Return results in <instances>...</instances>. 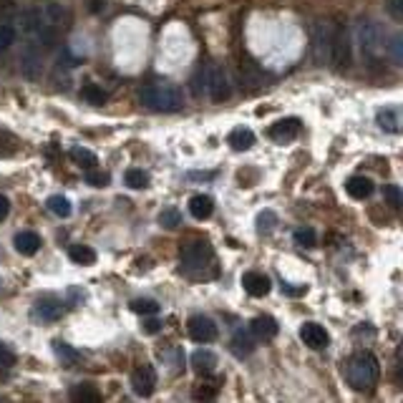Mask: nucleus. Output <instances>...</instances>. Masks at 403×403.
<instances>
[{"mask_svg": "<svg viewBox=\"0 0 403 403\" xmlns=\"http://www.w3.org/2000/svg\"><path fill=\"white\" fill-rule=\"evenodd\" d=\"M181 270L189 277L197 280H207V277L217 275V257L210 242L194 240L181 247Z\"/></svg>", "mask_w": 403, "mask_h": 403, "instance_id": "1", "label": "nucleus"}, {"mask_svg": "<svg viewBox=\"0 0 403 403\" xmlns=\"http://www.w3.org/2000/svg\"><path fill=\"white\" fill-rule=\"evenodd\" d=\"M380 376L378 358L371 350H358L345 363V380L353 391H371Z\"/></svg>", "mask_w": 403, "mask_h": 403, "instance_id": "2", "label": "nucleus"}, {"mask_svg": "<svg viewBox=\"0 0 403 403\" xmlns=\"http://www.w3.org/2000/svg\"><path fill=\"white\" fill-rule=\"evenodd\" d=\"M141 103L151 111H179L184 103V94L179 86L174 84H149L146 89H141Z\"/></svg>", "mask_w": 403, "mask_h": 403, "instance_id": "3", "label": "nucleus"}, {"mask_svg": "<svg viewBox=\"0 0 403 403\" xmlns=\"http://www.w3.org/2000/svg\"><path fill=\"white\" fill-rule=\"evenodd\" d=\"M355 38H358V46H361L363 56L366 58H378L380 53L385 51V33L380 25L371 23V20H363L355 30Z\"/></svg>", "mask_w": 403, "mask_h": 403, "instance_id": "4", "label": "nucleus"}, {"mask_svg": "<svg viewBox=\"0 0 403 403\" xmlns=\"http://www.w3.org/2000/svg\"><path fill=\"white\" fill-rule=\"evenodd\" d=\"M202 86H205V94L215 103L227 101L229 94H232V86H229L227 73H224L222 66H217V63H210V66L202 71Z\"/></svg>", "mask_w": 403, "mask_h": 403, "instance_id": "5", "label": "nucleus"}, {"mask_svg": "<svg viewBox=\"0 0 403 403\" xmlns=\"http://www.w3.org/2000/svg\"><path fill=\"white\" fill-rule=\"evenodd\" d=\"M331 63L335 71H348V66L353 63V38H350L348 28L335 30L333 49H331Z\"/></svg>", "mask_w": 403, "mask_h": 403, "instance_id": "6", "label": "nucleus"}, {"mask_svg": "<svg viewBox=\"0 0 403 403\" xmlns=\"http://www.w3.org/2000/svg\"><path fill=\"white\" fill-rule=\"evenodd\" d=\"M187 333L194 343H215L219 331H217V323L207 315H192L187 323Z\"/></svg>", "mask_w": 403, "mask_h": 403, "instance_id": "7", "label": "nucleus"}, {"mask_svg": "<svg viewBox=\"0 0 403 403\" xmlns=\"http://www.w3.org/2000/svg\"><path fill=\"white\" fill-rule=\"evenodd\" d=\"M333 38H335V25H333L331 20H320V23H315V28H313L315 58H318V60L331 58Z\"/></svg>", "mask_w": 403, "mask_h": 403, "instance_id": "8", "label": "nucleus"}, {"mask_svg": "<svg viewBox=\"0 0 403 403\" xmlns=\"http://www.w3.org/2000/svg\"><path fill=\"white\" fill-rule=\"evenodd\" d=\"M300 129H302V121L295 119V116H288V119L275 121V124L267 129V136H270L275 144H290V141H295Z\"/></svg>", "mask_w": 403, "mask_h": 403, "instance_id": "9", "label": "nucleus"}, {"mask_svg": "<svg viewBox=\"0 0 403 403\" xmlns=\"http://www.w3.org/2000/svg\"><path fill=\"white\" fill-rule=\"evenodd\" d=\"M132 388L136 396L146 398L154 393V388H157V371H154V366H136L132 373Z\"/></svg>", "mask_w": 403, "mask_h": 403, "instance_id": "10", "label": "nucleus"}, {"mask_svg": "<svg viewBox=\"0 0 403 403\" xmlns=\"http://www.w3.org/2000/svg\"><path fill=\"white\" fill-rule=\"evenodd\" d=\"M63 313H66V305L56 298H46V300H38L33 305V320H38V323H56V320L63 318Z\"/></svg>", "mask_w": 403, "mask_h": 403, "instance_id": "11", "label": "nucleus"}, {"mask_svg": "<svg viewBox=\"0 0 403 403\" xmlns=\"http://www.w3.org/2000/svg\"><path fill=\"white\" fill-rule=\"evenodd\" d=\"M376 121H378V127L383 129L385 134H401L403 132V108L401 106L378 108Z\"/></svg>", "mask_w": 403, "mask_h": 403, "instance_id": "12", "label": "nucleus"}, {"mask_svg": "<svg viewBox=\"0 0 403 403\" xmlns=\"http://www.w3.org/2000/svg\"><path fill=\"white\" fill-rule=\"evenodd\" d=\"M300 340L307 345V348L323 350L325 345L331 343V335H328V331H325L323 325H318V323H305V325L300 328Z\"/></svg>", "mask_w": 403, "mask_h": 403, "instance_id": "13", "label": "nucleus"}, {"mask_svg": "<svg viewBox=\"0 0 403 403\" xmlns=\"http://www.w3.org/2000/svg\"><path fill=\"white\" fill-rule=\"evenodd\" d=\"M242 288H245L247 295H252V298H265L267 293H270L272 283H270V277L262 275V272H245L242 275Z\"/></svg>", "mask_w": 403, "mask_h": 403, "instance_id": "14", "label": "nucleus"}, {"mask_svg": "<svg viewBox=\"0 0 403 403\" xmlns=\"http://www.w3.org/2000/svg\"><path fill=\"white\" fill-rule=\"evenodd\" d=\"M13 245H15V252L18 255H23V257H33V255L41 250L43 242L36 232H18L15 240H13Z\"/></svg>", "mask_w": 403, "mask_h": 403, "instance_id": "15", "label": "nucleus"}, {"mask_svg": "<svg viewBox=\"0 0 403 403\" xmlns=\"http://www.w3.org/2000/svg\"><path fill=\"white\" fill-rule=\"evenodd\" d=\"M229 350H232L237 358H247V355L255 350V335L252 333H247L245 328L235 331V335H232V340H229Z\"/></svg>", "mask_w": 403, "mask_h": 403, "instance_id": "16", "label": "nucleus"}, {"mask_svg": "<svg viewBox=\"0 0 403 403\" xmlns=\"http://www.w3.org/2000/svg\"><path fill=\"white\" fill-rule=\"evenodd\" d=\"M250 333H252L257 340H272L277 335V323L270 315H260L250 323Z\"/></svg>", "mask_w": 403, "mask_h": 403, "instance_id": "17", "label": "nucleus"}, {"mask_svg": "<svg viewBox=\"0 0 403 403\" xmlns=\"http://www.w3.org/2000/svg\"><path fill=\"white\" fill-rule=\"evenodd\" d=\"M43 71V58H41V51L36 49V46H28L23 53V73L25 79L36 81L38 76H41Z\"/></svg>", "mask_w": 403, "mask_h": 403, "instance_id": "18", "label": "nucleus"}, {"mask_svg": "<svg viewBox=\"0 0 403 403\" xmlns=\"http://www.w3.org/2000/svg\"><path fill=\"white\" fill-rule=\"evenodd\" d=\"M192 368L197 371V373L202 376H210L215 373V368H217V355L212 353V350L207 348H199L192 353Z\"/></svg>", "mask_w": 403, "mask_h": 403, "instance_id": "19", "label": "nucleus"}, {"mask_svg": "<svg viewBox=\"0 0 403 403\" xmlns=\"http://www.w3.org/2000/svg\"><path fill=\"white\" fill-rule=\"evenodd\" d=\"M345 192L353 199H368L373 194V181L368 179V177H350L345 181Z\"/></svg>", "mask_w": 403, "mask_h": 403, "instance_id": "20", "label": "nucleus"}, {"mask_svg": "<svg viewBox=\"0 0 403 403\" xmlns=\"http://www.w3.org/2000/svg\"><path fill=\"white\" fill-rule=\"evenodd\" d=\"M189 212H192L194 219H210L212 212H215V202L207 194H194L189 199Z\"/></svg>", "mask_w": 403, "mask_h": 403, "instance_id": "21", "label": "nucleus"}, {"mask_svg": "<svg viewBox=\"0 0 403 403\" xmlns=\"http://www.w3.org/2000/svg\"><path fill=\"white\" fill-rule=\"evenodd\" d=\"M227 144L232 146L235 151H247L250 146L255 144V134L250 132V129L240 127V129H232L227 136Z\"/></svg>", "mask_w": 403, "mask_h": 403, "instance_id": "22", "label": "nucleus"}, {"mask_svg": "<svg viewBox=\"0 0 403 403\" xmlns=\"http://www.w3.org/2000/svg\"><path fill=\"white\" fill-rule=\"evenodd\" d=\"M71 401L76 403H98L101 401V393L96 391V385L91 383H79L71 388Z\"/></svg>", "mask_w": 403, "mask_h": 403, "instance_id": "23", "label": "nucleus"}, {"mask_svg": "<svg viewBox=\"0 0 403 403\" xmlns=\"http://www.w3.org/2000/svg\"><path fill=\"white\" fill-rule=\"evenodd\" d=\"M68 257H71L76 265H94V262H96V252H94L89 245H71L68 247Z\"/></svg>", "mask_w": 403, "mask_h": 403, "instance_id": "24", "label": "nucleus"}, {"mask_svg": "<svg viewBox=\"0 0 403 403\" xmlns=\"http://www.w3.org/2000/svg\"><path fill=\"white\" fill-rule=\"evenodd\" d=\"M68 154H71V159L79 164L81 169H96V164H98L96 154H94V151H89L86 146H73Z\"/></svg>", "mask_w": 403, "mask_h": 403, "instance_id": "25", "label": "nucleus"}, {"mask_svg": "<svg viewBox=\"0 0 403 403\" xmlns=\"http://www.w3.org/2000/svg\"><path fill=\"white\" fill-rule=\"evenodd\" d=\"M20 25H23L25 33H38V30L46 25V18H43V13L41 11H25L23 15H20Z\"/></svg>", "mask_w": 403, "mask_h": 403, "instance_id": "26", "label": "nucleus"}, {"mask_svg": "<svg viewBox=\"0 0 403 403\" xmlns=\"http://www.w3.org/2000/svg\"><path fill=\"white\" fill-rule=\"evenodd\" d=\"M46 207H49V210L53 212L56 217H60V219H66V217H71V212H73L71 202H68L66 197H60V194H53V197H49Z\"/></svg>", "mask_w": 403, "mask_h": 403, "instance_id": "27", "label": "nucleus"}, {"mask_svg": "<svg viewBox=\"0 0 403 403\" xmlns=\"http://www.w3.org/2000/svg\"><path fill=\"white\" fill-rule=\"evenodd\" d=\"M124 181H127V187L132 189H144L149 187V174H146L144 169H127V172H124Z\"/></svg>", "mask_w": 403, "mask_h": 403, "instance_id": "28", "label": "nucleus"}, {"mask_svg": "<svg viewBox=\"0 0 403 403\" xmlns=\"http://www.w3.org/2000/svg\"><path fill=\"white\" fill-rule=\"evenodd\" d=\"M277 224V215L272 210H262L257 215V232L260 235H270Z\"/></svg>", "mask_w": 403, "mask_h": 403, "instance_id": "29", "label": "nucleus"}, {"mask_svg": "<svg viewBox=\"0 0 403 403\" xmlns=\"http://www.w3.org/2000/svg\"><path fill=\"white\" fill-rule=\"evenodd\" d=\"M385 51H388V58L403 68V36H393L391 41L385 43Z\"/></svg>", "mask_w": 403, "mask_h": 403, "instance_id": "30", "label": "nucleus"}, {"mask_svg": "<svg viewBox=\"0 0 403 403\" xmlns=\"http://www.w3.org/2000/svg\"><path fill=\"white\" fill-rule=\"evenodd\" d=\"M132 310L136 315H157L159 313V302L157 300H146V298H139L132 302Z\"/></svg>", "mask_w": 403, "mask_h": 403, "instance_id": "31", "label": "nucleus"}, {"mask_svg": "<svg viewBox=\"0 0 403 403\" xmlns=\"http://www.w3.org/2000/svg\"><path fill=\"white\" fill-rule=\"evenodd\" d=\"M46 18H49L53 25H63L68 20V11L63 6H58V3H49V8H46Z\"/></svg>", "mask_w": 403, "mask_h": 403, "instance_id": "32", "label": "nucleus"}, {"mask_svg": "<svg viewBox=\"0 0 403 403\" xmlns=\"http://www.w3.org/2000/svg\"><path fill=\"white\" fill-rule=\"evenodd\" d=\"M81 96H84L89 103H103L106 101V91H103L98 84H86L84 91H81Z\"/></svg>", "mask_w": 403, "mask_h": 403, "instance_id": "33", "label": "nucleus"}, {"mask_svg": "<svg viewBox=\"0 0 403 403\" xmlns=\"http://www.w3.org/2000/svg\"><path fill=\"white\" fill-rule=\"evenodd\" d=\"M159 224H162L164 229H174L181 224V215L179 210H174V207H169V210H164L162 215H159Z\"/></svg>", "mask_w": 403, "mask_h": 403, "instance_id": "34", "label": "nucleus"}, {"mask_svg": "<svg viewBox=\"0 0 403 403\" xmlns=\"http://www.w3.org/2000/svg\"><path fill=\"white\" fill-rule=\"evenodd\" d=\"M293 240H295L300 247H315V229L298 227L295 232H293Z\"/></svg>", "mask_w": 403, "mask_h": 403, "instance_id": "35", "label": "nucleus"}, {"mask_svg": "<svg viewBox=\"0 0 403 403\" xmlns=\"http://www.w3.org/2000/svg\"><path fill=\"white\" fill-rule=\"evenodd\" d=\"M15 41V28L8 23H0V53H6Z\"/></svg>", "mask_w": 403, "mask_h": 403, "instance_id": "36", "label": "nucleus"}, {"mask_svg": "<svg viewBox=\"0 0 403 403\" xmlns=\"http://www.w3.org/2000/svg\"><path fill=\"white\" fill-rule=\"evenodd\" d=\"M53 350L58 353V358H60L63 363H76V361H79V353H76V350H73L71 345L60 343V340H56V343H53Z\"/></svg>", "mask_w": 403, "mask_h": 403, "instance_id": "37", "label": "nucleus"}, {"mask_svg": "<svg viewBox=\"0 0 403 403\" xmlns=\"http://www.w3.org/2000/svg\"><path fill=\"white\" fill-rule=\"evenodd\" d=\"M38 33H41V41H43V46H46V49H53L56 43H58V28L43 25V28L38 30Z\"/></svg>", "mask_w": 403, "mask_h": 403, "instance_id": "38", "label": "nucleus"}, {"mask_svg": "<svg viewBox=\"0 0 403 403\" xmlns=\"http://www.w3.org/2000/svg\"><path fill=\"white\" fill-rule=\"evenodd\" d=\"M86 181H89V184H94V187H106L108 174H106V172H96V169H86Z\"/></svg>", "mask_w": 403, "mask_h": 403, "instance_id": "39", "label": "nucleus"}, {"mask_svg": "<svg viewBox=\"0 0 403 403\" xmlns=\"http://www.w3.org/2000/svg\"><path fill=\"white\" fill-rule=\"evenodd\" d=\"M13 366H15V353H13L6 343H0V368L8 371V368H13Z\"/></svg>", "mask_w": 403, "mask_h": 403, "instance_id": "40", "label": "nucleus"}, {"mask_svg": "<svg viewBox=\"0 0 403 403\" xmlns=\"http://www.w3.org/2000/svg\"><path fill=\"white\" fill-rule=\"evenodd\" d=\"M385 11L393 20H403V0H385Z\"/></svg>", "mask_w": 403, "mask_h": 403, "instance_id": "41", "label": "nucleus"}, {"mask_svg": "<svg viewBox=\"0 0 403 403\" xmlns=\"http://www.w3.org/2000/svg\"><path fill=\"white\" fill-rule=\"evenodd\" d=\"M385 199H388V205L398 207L401 205V189L393 187V184H388V187H385Z\"/></svg>", "mask_w": 403, "mask_h": 403, "instance_id": "42", "label": "nucleus"}, {"mask_svg": "<svg viewBox=\"0 0 403 403\" xmlns=\"http://www.w3.org/2000/svg\"><path fill=\"white\" fill-rule=\"evenodd\" d=\"M141 328H144V333H159L162 331V323H159L157 318H149V320H144V325H141Z\"/></svg>", "mask_w": 403, "mask_h": 403, "instance_id": "43", "label": "nucleus"}, {"mask_svg": "<svg viewBox=\"0 0 403 403\" xmlns=\"http://www.w3.org/2000/svg\"><path fill=\"white\" fill-rule=\"evenodd\" d=\"M8 215H11V202H8V197L0 194V222H6Z\"/></svg>", "mask_w": 403, "mask_h": 403, "instance_id": "44", "label": "nucleus"}, {"mask_svg": "<svg viewBox=\"0 0 403 403\" xmlns=\"http://www.w3.org/2000/svg\"><path fill=\"white\" fill-rule=\"evenodd\" d=\"M6 141H8V136L6 134H0V154H8V151H11V146H6Z\"/></svg>", "mask_w": 403, "mask_h": 403, "instance_id": "45", "label": "nucleus"}, {"mask_svg": "<svg viewBox=\"0 0 403 403\" xmlns=\"http://www.w3.org/2000/svg\"><path fill=\"white\" fill-rule=\"evenodd\" d=\"M396 353H398V361H403V338H401V343H398V350H396Z\"/></svg>", "mask_w": 403, "mask_h": 403, "instance_id": "46", "label": "nucleus"}, {"mask_svg": "<svg viewBox=\"0 0 403 403\" xmlns=\"http://www.w3.org/2000/svg\"><path fill=\"white\" fill-rule=\"evenodd\" d=\"M401 363H403V361H401ZM396 376H398V380H403V366L398 368V373H396Z\"/></svg>", "mask_w": 403, "mask_h": 403, "instance_id": "47", "label": "nucleus"}]
</instances>
